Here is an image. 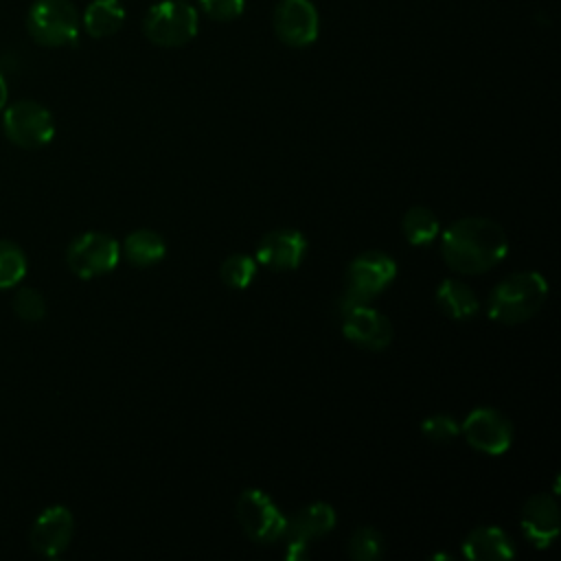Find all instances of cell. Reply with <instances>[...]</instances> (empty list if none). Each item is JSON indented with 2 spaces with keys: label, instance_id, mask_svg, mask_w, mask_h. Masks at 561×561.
<instances>
[{
  "label": "cell",
  "instance_id": "1",
  "mask_svg": "<svg viewBox=\"0 0 561 561\" xmlns=\"http://www.w3.org/2000/svg\"><path fill=\"white\" fill-rule=\"evenodd\" d=\"M508 252L504 228L489 217H462L451 221L440 237L443 261L460 274H482L495 267Z\"/></svg>",
  "mask_w": 561,
  "mask_h": 561
},
{
  "label": "cell",
  "instance_id": "2",
  "mask_svg": "<svg viewBox=\"0 0 561 561\" xmlns=\"http://www.w3.org/2000/svg\"><path fill=\"white\" fill-rule=\"evenodd\" d=\"M548 280L543 274L526 270L500 280L486 300V316L500 324H522L546 302Z\"/></svg>",
  "mask_w": 561,
  "mask_h": 561
},
{
  "label": "cell",
  "instance_id": "3",
  "mask_svg": "<svg viewBox=\"0 0 561 561\" xmlns=\"http://www.w3.org/2000/svg\"><path fill=\"white\" fill-rule=\"evenodd\" d=\"M394 276L397 263L390 254L379 250L357 254L346 267L342 309L355 302H370L394 280Z\"/></svg>",
  "mask_w": 561,
  "mask_h": 561
},
{
  "label": "cell",
  "instance_id": "4",
  "mask_svg": "<svg viewBox=\"0 0 561 561\" xmlns=\"http://www.w3.org/2000/svg\"><path fill=\"white\" fill-rule=\"evenodd\" d=\"M26 28L42 46H68L77 42L79 15L70 0H35L26 15Z\"/></svg>",
  "mask_w": 561,
  "mask_h": 561
},
{
  "label": "cell",
  "instance_id": "5",
  "mask_svg": "<svg viewBox=\"0 0 561 561\" xmlns=\"http://www.w3.org/2000/svg\"><path fill=\"white\" fill-rule=\"evenodd\" d=\"M142 28L158 46H184L197 33V11L184 0H162L147 11Z\"/></svg>",
  "mask_w": 561,
  "mask_h": 561
},
{
  "label": "cell",
  "instance_id": "6",
  "mask_svg": "<svg viewBox=\"0 0 561 561\" xmlns=\"http://www.w3.org/2000/svg\"><path fill=\"white\" fill-rule=\"evenodd\" d=\"M237 519L256 543H274L283 537L287 517L261 489H243L237 497Z\"/></svg>",
  "mask_w": 561,
  "mask_h": 561
},
{
  "label": "cell",
  "instance_id": "7",
  "mask_svg": "<svg viewBox=\"0 0 561 561\" xmlns=\"http://www.w3.org/2000/svg\"><path fill=\"white\" fill-rule=\"evenodd\" d=\"M2 127L7 138L22 149H37L53 140V114L37 101H15L4 110Z\"/></svg>",
  "mask_w": 561,
  "mask_h": 561
},
{
  "label": "cell",
  "instance_id": "8",
  "mask_svg": "<svg viewBox=\"0 0 561 561\" xmlns=\"http://www.w3.org/2000/svg\"><path fill=\"white\" fill-rule=\"evenodd\" d=\"M121 261V243L105 232H83L66 250V263L79 278H96Z\"/></svg>",
  "mask_w": 561,
  "mask_h": 561
},
{
  "label": "cell",
  "instance_id": "9",
  "mask_svg": "<svg viewBox=\"0 0 561 561\" xmlns=\"http://www.w3.org/2000/svg\"><path fill=\"white\" fill-rule=\"evenodd\" d=\"M342 333L351 344L366 351H381L394 337L392 322L368 302H355L342 309Z\"/></svg>",
  "mask_w": 561,
  "mask_h": 561
},
{
  "label": "cell",
  "instance_id": "10",
  "mask_svg": "<svg viewBox=\"0 0 561 561\" xmlns=\"http://www.w3.org/2000/svg\"><path fill=\"white\" fill-rule=\"evenodd\" d=\"M460 432L473 449L489 456L504 454L513 443V423L495 408L471 410L465 416Z\"/></svg>",
  "mask_w": 561,
  "mask_h": 561
},
{
  "label": "cell",
  "instance_id": "11",
  "mask_svg": "<svg viewBox=\"0 0 561 561\" xmlns=\"http://www.w3.org/2000/svg\"><path fill=\"white\" fill-rule=\"evenodd\" d=\"M335 511L327 502H313L302 506L298 513L287 517L283 539L287 541V557L302 559L307 557V548L311 539L324 537L335 528Z\"/></svg>",
  "mask_w": 561,
  "mask_h": 561
},
{
  "label": "cell",
  "instance_id": "12",
  "mask_svg": "<svg viewBox=\"0 0 561 561\" xmlns=\"http://www.w3.org/2000/svg\"><path fill=\"white\" fill-rule=\"evenodd\" d=\"M318 11L309 0H283L274 11V31L287 46L302 48L318 39Z\"/></svg>",
  "mask_w": 561,
  "mask_h": 561
},
{
  "label": "cell",
  "instance_id": "13",
  "mask_svg": "<svg viewBox=\"0 0 561 561\" xmlns=\"http://www.w3.org/2000/svg\"><path fill=\"white\" fill-rule=\"evenodd\" d=\"M75 533V517L66 506H48L44 508L31 526L28 543L42 557H57L61 554Z\"/></svg>",
  "mask_w": 561,
  "mask_h": 561
},
{
  "label": "cell",
  "instance_id": "14",
  "mask_svg": "<svg viewBox=\"0 0 561 561\" xmlns=\"http://www.w3.org/2000/svg\"><path fill=\"white\" fill-rule=\"evenodd\" d=\"M307 245L309 243L302 232L291 228H278L263 234V239L256 245L254 259L256 263L270 270H278V272L296 270L307 256Z\"/></svg>",
  "mask_w": 561,
  "mask_h": 561
},
{
  "label": "cell",
  "instance_id": "15",
  "mask_svg": "<svg viewBox=\"0 0 561 561\" xmlns=\"http://www.w3.org/2000/svg\"><path fill=\"white\" fill-rule=\"evenodd\" d=\"M522 530L535 548H548L559 535V506L552 495L537 493L526 500L522 508Z\"/></svg>",
  "mask_w": 561,
  "mask_h": 561
},
{
  "label": "cell",
  "instance_id": "16",
  "mask_svg": "<svg viewBox=\"0 0 561 561\" xmlns=\"http://www.w3.org/2000/svg\"><path fill=\"white\" fill-rule=\"evenodd\" d=\"M462 554L473 561H504L515 557V546L500 526H478L462 539Z\"/></svg>",
  "mask_w": 561,
  "mask_h": 561
},
{
  "label": "cell",
  "instance_id": "17",
  "mask_svg": "<svg viewBox=\"0 0 561 561\" xmlns=\"http://www.w3.org/2000/svg\"><path fill=\"white\" fill-rule=\"evenodd\" d=\"M436 305L451 320H469L478 311V296L467 283L445 278L436 287Z\"/></svg>",
  "mask_w": 561,
  "mask_h": 561
},
{
  "label": "cell",
  "instance_id": "18",
  "mask_svg": "<svg viewBox=\"0 0 561 561\" xmlns=\"http://www.w3.org/2000/svg\"><path fill=\"white\" fill-rule=\"evenodd\" d=\"M121 252L131 265L149 267V265H156L164 259L167 243H164L162 234H158L153 230H147V228H140V230H134L125 237V241L121 245Z\"/></svg>",
  "mask_w": 561,
  "mask_h": 561
},
{
  "label": "cell",
  "instance_id": "19",
  "mask_svg": "<svg viewBox=\"0 0 561 561\" xmlns=\"http://www.w3.org/2000/svg\"><path fill=\"white\" fill-rule=\"evenodd\" d=\"M125 9L118 0H94L83 13V26L92 37H107L121 28Z\"/></svg>",
  "mask_w": 561,
  "mask_h": 561
},
{
  "label": "cell",
  "instance_id": "20",
  "mask_svg": "<svg viewBox=\"0 0 561 561\" xmlns=\"http://www.w3.org/2000/svg\"><path fill=\"white\" fill-rule=\"evenodd\" d=\"M401 230H403V237L412 245H427V243H432L438 237L440 221H438L434 210H430L425 206H412L403 215Z\"/></svg>",
  "mask_w": 561,
  "mask_h": 561
},
{
  "label": "cell",
  "instance_id": "21",
  "mask_svg": "<svg viewBox=\"0 0 561 561\" xmlns=\"http://www.w3.org/2000/svg\"><path fill=\"white\" fill-rule=\"evenodd\" d=\"M26 274V254L9 239L0 241V289L18 285Z\"/></svg>",
  "mask_w": 561,
  "mask_h": 561
},
{
  "label": "cell",
  "instance_id": "22",
  "mask_svg": "<svg viewBox=\"0 0 561 561\" xmlns=\"http://www.w3.org/2000/svg\"><path fill=\"white\" fill-rule=\"evenodd\" d=\"M256 259L250 256V254H230L224 263H221V270H219V276L221 280L232 287V289H245L254 276H256Z\"/></svg>",
  "mask_w": 561,
  "mask_h": 561
},
{
  "label": "cell",
  "instance_id": "23",
  "mask_svg": "<svg viewBox=\"0 0 561 561\" xmlns=\"http://www.w3.org/2000/svg\"><path fill=\"white\" fill-rule=\"evenodd\" d=\"M381 552H383L381 533L370 526L357 528L348 539V554L355 561H373V559H379Z\"/></svg>",
  "mask_w": 561,
  "mask_h": 561
},
{
  "label": "cell",
  "instance_id": "24",
  "mask_svg": "<svg viewBox=\"0 0 561 561\" xmlns=\"http://www.w3.org/2000/svg\"><path fill=\"white\" fill-rule=\"evenodd\" d=\"M13 311L24 322H39L46 316V300L33 287H22L13 296Z\"/></svg>",
  "mask_w": 561,
  "mask_h": 561
},
{
  "label": "cell",
  "instance_id": "25",
  "mask_svg": "<svg viewBox=\"0 0 561 561\" xmlns=\"http://www.w3.org/2000/svg\"><path fill=\"white\" fill-rule=\"evenodd\" d=\"M421 432L432 443H449V440H454L460 434V425L449 414H432V416L423 419Z\"/></svg>",
  "mask_w": 561,
  "mask_h": 561
},
{
  "label": "cell",
  "instance_id": "26",
  "mask_svg": "<svg viewBox=\"0 0 561 561\" xmlns=\"http://www.w3.org/2000/svg\"><path fill=\"white\" fill-rule=\"evenodd\" d=\"M204 13L217 22H228L241 15L243 0H199Z\"/></svg>",
  "mask_w": 561,
  "mask_h": 561
},
{
  "label": "cell",
  "instance_id": "27",
  "mask_svg": "<svg viewBox=\"0 0 561 561\" xmlns=\"http://www.w3.org/2000/svg\"><path fill=\"white\" fill-rule=\"evenodd\" d=\"M7 96H9V88H7L4 75L0 72V112H2V110H4V105H7Z\"/></svg>",
  "mask_w": 561,
  "mask_h": 561
}]
</instances>
